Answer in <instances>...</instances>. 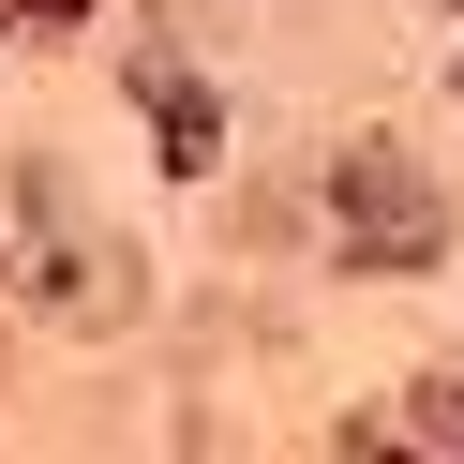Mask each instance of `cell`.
I'll use <instances>...</instances> for the list:
<instances>
[{
    "label": "cell",
    "instance_id": "cell-1",
    "mask_svg": "<svg viewBox=\"0 0 464 464\" xmlns=\"http://www.w3.org/2000/svg\"><path fill=\"white\" fill-rule=\"evenodd\" d=\"M434 240H450V195H434L404 150H344L330 165V255L344 270H420Z\"/></svg>",
    "mask_w": 464,
    "mask_h": 464
},
{
    "label": "cell",
    "instance_id": "cell-3",
    "mask_svg": "<svg viewBox=\"0 0 464 464\" xmlns=\"http://www.w3.org/2000/svg\"><path fill=\"white\" fill-rule=\"evenodd\" d=\"M420 434H434V450H464V374H434V390H420Z\"/></svg>",
    "mask_w": 464,
    "mask_h": 464
},
{
    "label": "cell",
    "instance_id": "cell-2",
    "mask_svg": "<svg viewBox=\"0 0 464 464\" xmlns=\"http://www.w3.org/2000/svg\"><path fill=\"white\" fill-rule=\"evenodd\" d=\"M135 105H150V135H165V165H180V180H210V165H225V105L195 91L180 61H135Z\"/></svg>",
    "mask_w": 464,
    "mask_h": 464
}]
</instances>
